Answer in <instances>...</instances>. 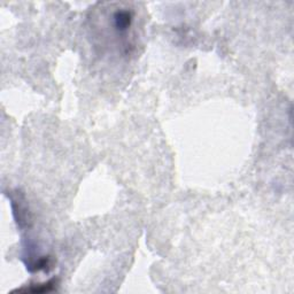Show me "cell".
<instances>
[{
  "label": "cell",
  "instance_id": "6da1fadb",
  "mask_svg": "<svg viewBox=\"0 0 294 294\" xmlns=\"http://www.w3.org/2000/svg\"><path fill=\"white\" fill-rule=\"evenodd\" d=\"M132 20H134V13L131 11L119 10L113 15V21L116 30L120 32L127 31L131 27Z\"/></svg>",
  "mask_w": 294,
  "mask_h": 294
},
{
  "label": "cell",
  "instance_id": "7a4b0ae2",
  "mask_svg": "<svg viewBox=\"0 0 294 294\" xmlns=\"http://www.w3.org/2000/svg\"><path fill=\"white\" fill-rule=\"evenodd\" d=\"M56 284H58V280L55 278L51 279L45 284H39L37 286H32L27 289H19L20 292H30V293H45V292H51L55 289Z\"/></svg>",
  "mask_w": 294,
  "mask_h": 294
}]
</instances>
